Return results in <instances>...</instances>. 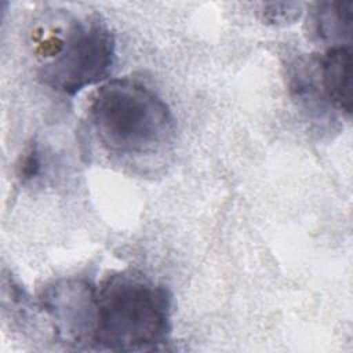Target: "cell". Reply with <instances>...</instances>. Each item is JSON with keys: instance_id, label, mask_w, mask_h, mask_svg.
I'll return each instance as SVG.
<instances>
[{"instance_id": "cell-6", "label": "cell", "mask_w": 353, "mask_h": 353, "mask_svg": "<svg viewBox=\"0 0 353 353\" xmlns=\"http://www.w3.org/2000/svg\"><path fill=\"white\" fill-rule=\"evenodd\" d=\"M353 26L352 1H321L309 11L307 33L324 46L350 47Z\"/></svg>"}, {"instance_id": "cell-5", "label": "cell", "mask_w": 353, "mask_h": 353, "mask_svg": "<svg viewBox=\"0 0 353 353\" xmlns=\"http://www.w3.org/2000/svg\"><path fill=\"white\" fill-rule=\"evenodd\" d=\"M319 79L327 102L352 114V51L350 47H332L317 61Z\"/></svg>"}, {"instance_id": "cell-7", "label": "cell", "mask_w": 353, "mask_h": 353, "mask_svg": "<svg viewBox=\"0 0 353 353\" xmlns=\"http://www.w3.org/2000/svg\"><path fill=\"white\" fill-rule=\"evenodd\" d=\"M261 19L273 26H283L296 21L302 12L299 3H269L263 4Z\"/></svg>"}, {"instance_id": "cell-3", "label": "cell", "mask_w": 353, "mask_h": 353, "mask_svg": "<svg viewBox=\"0 0 353 353\" xmlns=\"http://www.w3.org/2000/svg\"><path fill=\"white\" fill-rule=\"evenodd\" d=\"M36 30L40 77L51 88L74 95L103 80L114 62V37L106 22L92 15L58 14Z\"/></svg>"}, {"instance_id": "cell-8", "label": "cell", "mask_w": 353, "mask_h": 353, "mask_svg": "<svg viewBox=\"0 0 353 353\" xmlns=\"http://www.w3.org/2000/svg\"><path fill=\"white\" fill-rule=\"evenodd\" d=\"M40 168L41 160L39 149L36 145H32L21 159V163L18 165V175L22 178V181H30L36 175H39Z\"/></svg>"}, {"instance_id": "cell-1", "label": "cell", "mask_w": 353, "mask_h": 353, "mask_svg": "<svg viewBox=\"0 0 353 353\" xmlns=\"http://www.w3.org/2000/svg\"><path fill=\"white\" fill-rule=\"evenodd\" d=\"M88 117L101 146L132 165H146L168 152L174 117L165 102L143 84L119 79L92 97Z\"/></svg>"}, {"instance_id": "cell-2", "label": "cell", "mask_w": 353, "mask_h": 353, "mask_svg": "<svg viewBox=\"0 0 353 353\" xmlns=\"http://www.w3.org/2000/svg\"><path fill=\"white\" fill-rule=\"evenodd\" d=\"M171 330V295L138 272L108 276L97 288L94 346L114 352L148 350Z\"/></svg>"}, {"instance_id": "cell-4", "label": "cell", "mask_w": 353, "mask_h": 353, "mask_svg": "<svg viewBox=\"0 0 353 353\" xmlns=\"http://www.w3.org/2000/svg\"><path fill=\"white\" fill-rule=\"evenodd\" d=\"M41 307L50 316L59 342L76 347L94 346L97 325V288L77 279H66L46 287Z\"/></svg>"}]
</instances>
